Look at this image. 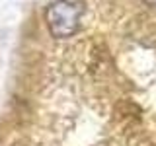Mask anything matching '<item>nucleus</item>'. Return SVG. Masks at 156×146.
Wrapping results in <instances>:
<instances>
[{"label": "nucleus", "instance_id": "obj_1", "mask_svg": "<svg viewBox=\"0 0 156 146\" xmlns=\"http://www.w3.org/2000/svg\"><path fill=\"white\" fill-rule=\"evenodd\" d=\"M84 4L78 0H57L45 12V22L55 39H68L80 29Z\"/></svg>", "mask_w": 156, "mask_h": 146}, {"label": "nucleus", "instance_id": "obj_2", "mask_svg": "<svg viewBox=\"0 0 156 146\" xmlns=\"http://www.w3.org/2000/svg\"><path fill=\"white\" fill-rule=\"evenodd\" d=\"M146 4H148V6H156V0H144Z\"/></svg>", "mask_w": 156, "mask_h": 146}]
</instances>
